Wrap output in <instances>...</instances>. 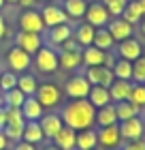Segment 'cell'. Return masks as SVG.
<instances>
[{
    "instance_id": "1",
    "label": "cell",
    "mask_w": 145,
    "mask_h": 150,
    "mask_svg": "<svg viewBox=\"0 0 145 150\" xmlns=\"http://www.w3.org/2000/svg\"><path fill=\"white\" fill-rule=\"evenodd\" d=\"M60 118L64 122V127H71L73 131L92 129L94 118H96V107L90 103L88 99H71L62 107Z\"/></svg>"
},
{
    "instance_id": "2",
    "label": "cell",
    "mask_w": 145,
    "mask_h": 150,
    "mask_svg": "<svg viewBox=\"0 0 145 150\" xmlns=\"http://www.w3.org/2000/svg\"><path fill=\"white\" fill-rule=\"evenodd\" d=\"M24 127H26V118L22 110H17V107H6V125H4V135L9 137V142H19L24 135Z\"/></svg>"
},
{
    "instance_id": "3",
    "label": "cell",
    "mask_w": 145,
    "mask_h": 150,
    "mask_svg": "<svg viewBox=\"0 0 145 150\" xmlns=\"http://www.w3.org/2000/svg\"><path fill=\"white\" fill-rule=\"evenodd\" d=\"M34 67H36V71H41V73H56L60 69L56 47H49V45L41 47V50L34 54Z\"/></svg>"
},
{
    "instance_id": "4",
    "label": "cell",
    "mask_w": 145,
    "mask_h": 150,
    "mask_svg": "<svg viewBox=\"0 0 145 150\" xmlns=\"http://www.w3.org/2000/svg\"><path fill=\"white\" fill-rule=\"evenodd\" d=\"M34 97H36V101L45 107V110H51V107H58V105H60V101H62V90H60L56 84L47 81V84H39L36 94H34Z\"/></svg>"
},
{
    "instance_id": "5",
    "label": "cell",
    "mask_w": 145,
    "mask_h": 150,
    "mask_svg": "<svg viewBox=\"0 0 145 150\" xmlns=\"http://www.w3.org/2000/svg\"><path fill=\"white\" fill-rule=\"evenodd\" d=\"M17 24H19V30L24 32H36V35H43L45 32V24H43V17L36 9H26L19 13L17 17Z\"/></svg>"
},
{
    "instance_id": "6",
    "label": "cell",
    "mask_w": 145,
    "mask_h": 150,
    "mask_svg": "<svg viewBox=\"0 0 145 150\" xmlns=\"http://www.w3.org/2000/svg\"><path fill=\"white\" fill-rule=\"evenodd\" d=\"M111 15H109V11L105 9V4L100 2V0H96V2H90L88 4V11H85V24L94 26V28H105V26L111 22Z\"/></svg>"
},
{
    "instance_id": "7",
    "label": "cell",
    "mask_w": 145,
    "mask_h": 150,
    "mask_svg": "<svg viewBox=\"0 0 145 150\" xmlns=\"http://www.w3.org/2000/svg\"><path fill=\"white\" fill-rule=\"evenodd\" d=\"M120 133H122V139L124 142H132V139H141L145 135V120L141 116H134V118H128L120 122Z\"/></svg>"
},
{
    "instance_id": "8",
    "label": "cell",
    "mask_w": 145,
    "mask_h": 150,
    "mask_svg": "<svg viewBox=\"0 0 145 150\" xmlns=\"http://www.w3.org/2000/svg\"><path fill=\"white\" fill-rule=\"evenodd\" d=\"M6 64L11 67V71H13V73H24V71H28V69H30V64H32V56H30V54H26L22 47L13 45L11 50L6 52Z\"/></svg>"
},
{
    "instance_id": "9",
    "label": "cell",
    "mask_w": 145,
    "mask_h": 150,
    "mask_svg": "<svg viewBox=\"0 0 145 150\" xmlns=\"http://www.w3.org/2000/svg\"><path fill=\"white\" fill-rule=\"evenodd\" d=\"M96 133H98V146H102L105 150H117L122 146V142H124L117 125L100 127V129H96Z\"/></svg>"
},
{
    "instance_id": "10",
    "label": "cell",
    "mask_w": 145,
    "mask_h": 150,
    "mask_svg": "<svg viewBox=\"0 0 145 150\" xmlns=\"http://www.w3.org/2000/svg\"><path fill=\"white\" fill-rule=\"evenodd\" d=\"M92 84L85 79V75H73L64 86V94L68 99H88Z\"/></svg>"
},
{
    "instance_id": "11",
    "label": "cell",
    "mask_w": 145,
    "mask_h": 150,
    "mask_svg": "<svg viewBox=\"0 0 145 150\" xmlns=\"http://www.w3.org/2000/svg\"><path fill=\"white\" fill-rule=\"evenodd\" d=\"M41 17H43V24H45V30L47 28H53V26H60V24H68L71 19H68V15L64 13V9H62V4H47L43 6V9L39 11Z\"/></svg>"
},
{
    "instance_id": "12",
    "label": "cell",
    "mask_w": 145,
    "mask_h": 150,
    "mask_svg": "<svg viewBox=\"0 0 145 150\" xmlns=\"http://www.w3.org/2000/svg\"><path fill=\"white\" fill-rule=\"evenodd\" d=\"M85 79L90 81L92 86H105L109 88L113 84V71H111V67H88L85 69Z\"/></svg>"
},
{
    "instance_id": "13",
    "label": "cell",
    "mask_w": 145,
    "mask_h": 150,
    "mask_svg": "<svg viewBox=\"0 0 145 150\" xmlns=\"http://www.w3.org/2000/svg\"><path fill=\"white\" fill-rule=\"evenodd\" d=\"M81 64L85 67H109V52H102L94 45H88L81 50Z\"/></svg>"
},
{
    "instance_id": "14",
    "label": "cell",
    "mask_w": 145,
    "mask_h": 150,
    "mask_svg": "<svg viewBox=\"0 0 145 150\" xmlns=\"http://www.w3.org/2000/svg\"><path fill=\"white\" fill-rule=\"evenodd\" d=\"M115 45H117V58H124V60H130V62H132V60H137L139 56H143V43L134 37L124 39Z\"/></svg>"
},
{
    "instance_id": "15",
    "label": "cell",
    "mask_w": 145,
    "mask_h": 150,
    "mask_svg": "<svg viewBox=\"0 0 145 150\" xmlns=\"http://www.w3.org/2000/svg\"><path fill=\"white\" fill-rule=\"evenodd\" d=\"M15 45L22 47L26 54L34 56V54L43 47V37L36 35V32H24V30H19L17 37H15Z\"/></svg>"
},
{
    "instance_id": "16",
    "label": "cell",
    "mask_w": 145,
    "mask_h": 150,
    "mask_svg": "<svg viewBox=\"0 0 145 150\" xmlns=\"http://www.w3.org/2000/svg\"><path fill=\"white\" fill-rule=\"evenodd\" d=\"M107 30L111 32L115 43H120V41H124V39H130L134 35V26L128 24L126 19H122V17H113L111 22L107 24Z\"/></svg>"
},
{
    "instance_id": "17",
    "label": "cell",
    "mask_w": 145,
    "mask_h": 150,
    "mask_svg": "<svg viewBox=\"0 0 145 150\" xmlns=\"http://www.w3.org/2000/svg\"><path fill=\"white\" fill-rule=\"evenodd\" d=\"M71 37H73L71 24H60V26H53V28H47V45L49 47H60Z\"/></svg>"
},
{
    "instance_id": "18",
    "label": "cell",
    "mask_w": 145,
    "mask_h": 150,
    "mask_svg": "<svg viewBox=\"0 0 145 150\" xmlns=\"http://www.w3.org/2000/svg\"><path fill=\"white\" fill-rule=\"evenodd\" d=\"M53 146H58L60 150H77V131H73L71 127H62L60 131L53 135Z\"/></svg>"
},
{
    "instance_id": "19",
    "label": "cell",
    "mask_w": 145,
    "mask_h": 150,
    "mask_svg": "<svg viewBox=\"0 0 145 150\" xmlns=\"http://www.w3.org/2000/svg\"><path fill=\"white\" fill-rule=\"evenodd\" d=\"M39 125H41V129H43V135H45V139H53V135H56L62 127H64V122H62V118H60V114H43V118L39 120Z\"/></svg>"
},
{
    "instance_id": "20",
    "label": "cell",
    "mask_w": 145,
    "mask_h": 150,
    "mask_svg": "<svg viewBox=\"0 0 145 150\" xmlns=\"http://www.w3.org/2000/svg\"><path fill=\"white\" fill-rule=\"evenodd\" d=\"M130 90H132V81H126V79H113V84L109 86V94H111L113 103L128 101Z\"/></svg>"
},
{
    "instance_id": "21",
    "label": "cell",
    "mask_w": 145,
    "mask_h": 150,
    "mask_svg": "<svg viewBox=\"0 0 145 150\" xmlns=\"http://www.w3.org/2000/svg\"><path fill=\"white\" fill-rule=\"evenodd\" d=\"M77 150H94L98 146V133L96 129H83V131H77Z\"/></svg>"
},
{
    "instance_id": "22",
    "label": "cell",
    "mask_w": 145,
    "mask_h": 150,
    "mask_svg": "<svg viewBox=\"0 0 145 150\" xmlns=\"http://www.w3.org/2000/svg\"><path fill=\"white\" fill-rule=\"evenodd\" d=\"M94 125L100 127H111V125H117V114H115V105L109 103L105 107H98L96 110V118H94Z\"/></svg>"
},
{
    "instance_id": "23",
    "label": "cell",
    "mask_w": 145,
    "mask_h": 150,
    "mask_svg": "<svg viewBox=\"0 0 145 150\" xmlns=\"http://www.w3.org/2000/svg\"><path fill=\"white\" fill-rule=\"evenodd\" d=\"M22 114L26 120H41L45 114V107L36 101V97H26L24 105H22Z\"/></svg>"
},
{
    "instance_id": "24",
    "label": "cell",
    "mask_w": 145,
    "mask_h": 150,
    "mask_svg": "<svg viewBox=\"0 0 145 150\" xmlns=\"http://www.w3.org/2000/svg\"><path fill=\"white\" fill-rule=\"evenodd\" d=\"M94 32H96L94 26H90V24L83 22V24H79L77 28H73V39L77 41V43L81 45V50H83V47L94 43Z\"/></svg>"
},
{
    "instance_id": "25",
    "label": "cell",
    "mask_w": 145,
    "mask_h": 150,
    "mask_svg": "<svg viewBox=\"0 0 145 150\" xmlns=\"http://www.w3.org/2000/svg\"><path fill=\"white\" fill-rule=\"evenodd\" d=\"M22 139L28 142V144H41V142H45V135H43V129H41L39 120H26Z\"/></svg>"
},
{
    "instance_id": "26",
    "label": "cell",
    "mask_w": 145,
    "mask_h": 150,
    "mask_svg": "<svg viewBox=\"0 0 145 150\" xmlns=\"http://www.w3.org/2000/svg\"><path fill=\"white\" fill-rule=\"evenodd\" d=\"M88 101L96 107V110L113 103L111 94H109V88H105V86H92V88H90V94H88Z\"/></svg>"
},
{
    "instance_id": "27",
    "label": "cell",
    "mask_w": 145,
    "mask_h": 150,
    "mask_svg": "<svg viewBox=\"0 0 145 150\" xmlns=\"http://www.w3.org/2000/svg\"><path fill=\"white\" fill-rule=\"evenodd\" d=\"M62 9L68 15V19H81L85 17V11H88V2L85 0H64L62 2Z\"/></svg>"
},
{
    "instance_id": "28",
    "label": "cell",
    "mask_w": 145,
    "mask_h": 150,
    "mask_svg": "<svg viewBox=\"0 0 145 150\" xmlns=\"http://www.w3.org/2000/svg\"><path fill=\"white\" fill-rule=\"evenodd\" d=\"M58 62L66 71L79 69L81 67V50L79 52H58Z\"/></svg>"
},
{
    "instance_id": "29",
    "label": "cell",
    "mask_w": 145,
    "mask_h": 150,
    "mask_svg": "<svg viewBox=\"0 0 145 150\" xmlns=\"http://www.w3.org/2000/svg\"><path fill=\"white\" fill-rule=\"evenodd\" d=\"M92 45L98 47V50H102V52H109V50H113V47H115V41L111 37V32L107 30V26H105V28H96V32H94V43Z\"/></svg>"
},
{
    "instance_id": "30",
    "label": "cell",
    "mask_w": 145,
    "mask_h": 150,
    "mask_svg": "<svg viewBox=\"0 0 145 150\" xmlns=\"http://www.w3.org/2000/svg\"><path fill=\"white\" fill-rule=\"evenodd\" d=\"M111 71H113V77H115V79L132 81V62H130V60L117 58L115 62L111 64Z\"/></svg>"
},
{
    "instance_id": "31",
    "label": "cell",
    "mask_w": 145,
    "mask_h": 150,
    "mask_svg": "<svg viewBox=\"0 0 145 150\" xmlns=\"http://www.w3.org/2000/svg\"><path fill=\"white\" fill-rule=\"evenodd\" d=\"M115 105V114H117V122H124L128 118H134V116H141V110L137 105H132L130 101H120Z\"/></svg>"
},
{
    "instance_id": "32",
    "label": "cell",
    "mask_w": 145,
    "mask_h": 150,
    "mask_svg": "<svg viewBox=\"0 0 145 150\" xmlns=\"http://www.w3.org/2000/svg\"><path fill=\"white\" fill-rule=\"evenodd\" d=\"M145 15H143V11H141V6H139V2H128L126 4V9H124V13H122V19H126L128 24H141V19H143Z\"/></svg>"
},
{
    "instance_id": "33",
    "label": "cell",
    "mask_w": 145,
    "mask_h": 150,
    "mask_svg": "<svg viewBox=\"0 0 145 150\" xmlns=\"http://www.w3.org/2000/svg\"><path fill=\"white\" fill-rule=\"evenodd\" d=\"M17 88L26 97H34V94H36V88H39L36 77H34V75H19L17 77Z\"/></svg>"
},
{
    "instance_id": "34",
    "label": "cell",
    "mask_w": 145,
    "mask_h": 150,
    "mask_svg": "<svg viewBox=\"0 0 145 150\" xmlns=\"http://www.w3.org/2000/svg\"><path fill=\"white\" fill-rule=\"evenodd\" d=\"M24 101H26V94L19 88H13V90L4 92V107H17V110H22Z\"/></svg>"
},
{
    "instance_id": "35",
    "label": "cell",
    "mask_w": 145,
    "mask_h": 150,
    "mask_svg": "<svg viewBox=\"0 0 145 150\" xmlns=\"http://www.w3.org/2000/svg\"><path fill=\"white\" fill-rule=\"evenodd\" d=\"M128 101L132 105H137L139 110H145V84H132Z\"/></svg>"
},
{
    "instance_id": "36",
    "label": "cell",
    "mask_w": 145,
    "mask_h": 150,
    "mask_svg": "<svg viewBox=\"0 0 145 150\" xmlns=\"http://www.w3.org/2000/svg\"><path fill=\"white\" fill-rule=\"evenodd\" d=\"M132 84H145V54L132 60Z\"/></svg>"
},
{
    "instance_id": "37",
    "label": "cell",
    "mask_w": 145,
    "mask_h": 150,
    "mask_svg": "<svg viewBox=\"0 0 145 150\" xmlns=\"http://www.w3.org/2000/svg\"><path fill=\"white\" fill-rule=\"evenodd\" d=\"M102 4H105V9L109 11V15L111 17H122L124 9H126L128 0H100Z\"/></svg>"
},
{
    "instance_id": "38",
    "label": "cell",
    "mask_w": 145,
    "mask_h": 150,
    "mask_svg": "<svg viewBox=\"0 0 145 150\" xmlns=\"http://www.w3.org/2000/svg\"><path fill=\"white\" fill-rule=\"evenodd\" d=\"M13 88H17V75L13 71H2V75H0V90L9 92Z\"/></svg>"
},
{
    "instance_id": "39",
    "label": "cell",
    "mask_w": 145,
    "mask_h": 150,
    "mask_svg": "<svg viewBox=\"0 0 145 150\" xmlns=\"http://www.w3.org/2000/svg\"><path fill=\"white\" fill-rule=\"evenodd\" d=\"M79 50H81V45H79L73 37L68 39V41H64V43L60 45V52H79Z\"/></svg>"
},
{
    "instance_id": "40",
    "label": "cell",
    "mask_w": 145,
    "mask_h": 150,
    "mask_svg": "<svg viewBox=\"0 0 145 150\" xmlns=\"http://www.w3.org/2000/svg\"><path fill=\"white\" fill-rule=\"evenodd\" d=\"M122 150H145V139H132V142H126L122 146Z\"/></svg>"
},
{
    "instance_id": "41",
    "label": "cell",
    "mask_w": 145,
    "mask_h": 150,
    "mask_svg": "<svg viewBox=\"0 0 145 150\" xmlns=\"http://www.w3.org/2000/svg\"><path fill=\"white\" fill-rule=\"evenodd\" d=\"M11 150H36V146H34V144H28V142H24V139H19V142L13 144Z\"/></svg>"
},
{
    "instance_id": "42",
    "label": "cell",
    "mask_w": 145,
    "mask_h": 150,
    "mask_svg": "<svg viewBox=\"0 0 145 150\" xmlns=\"http://www.w3.org/2000/svg\"><path fill=\"white\" fill-rule=\"evenodd\" d=\"M17 4L26 11V9H34V6H36V0H17Z\"/></svg>"
},
{
    "instance_id": "43",
    "label": "cell",
    "mask_w": 145,
    "mask_h": 150,
    "mask_svg": "<svg viewBox=\"0 0 145 150\" xmlns=\"http://www.w3.org/2000/svg\"><path fill=\"white\" fill-rule=\"evenodd\" d=\"M4 125H6V107L0 105V131L4 129Z\"/></svg>"
},
{
    "instance_id": "44",
    "label": "cell",
    "mask_w": 145,
    "mask_h": 150,
    "mask_svg": "<svg viewBox=\"0 0 145 150\" xmlns=\"http://www.w3.org/2000/svg\"><path fill=\"white\" fill-rule=\"evenodd\" d=\"M9 144H11L9 137L4 135V131H0V150H6V148H9Z\"/></svg>"
},
{
    "instance_id": "45",
    "label": "cell",
    "mask_w": 145,
    "mask_h": 150,
    "mask_svg": "<svg viewBox=\"0 0 145 150\" xmlns=\"http://www.w3.org/2000/svg\"><path fill=\"white\" fill-rule=\"evenodd\" d=\"M6 37V22H4V17L0 15V41H2Z\"/></svg>"
},
{
    "instance_id": "46",
    "label": "cell",
    "mask_w": 145,
    "mask_h": 150,
    "mask_svg": "<svg viewBox=\"0 0 145 150\" xmlns=\"http://www.w3.org/2000/svg\"><path fill=\"white\" fill-rule=\"evenodd\" d=\"M139 2V6H141V11H143V15H145V0H137Z\"/></svg>"
},
{
    "instance_id": "47",
    "label": "cell",
    "mask_w": 145,
    "mask_h": 150,
    "mask_svg": "<svg viewBox=\"0 0 145 150\" xmlns=\"http://www.w3.org/2000/svg\"><path fill=\"white\" fill-rule=\"evenodd\" d=\"M141 32H143V37H145V17L141 19Z\"/></svg>"
},
{
    "instance_id": "48",
    "label": "cell",
    "mask_w": 145,
    "mask_h": 150,
    "mask_svg": "<svg viewBox=\"0 0 145 150\" xmlns=\"http://www.w3.org/2000/svg\"><path fill=\"white\" fill-rule=\"evenodd\" d=\"M0 105H4V92L0 90Z\"/></svg>"
},
{
    "instance_id": "49",
    "label": "cell",
    "mask_w": 145,
    "mask_h": 150,
    "mask_svg": "<svg viewBox=\"0 0 145 150\" xmlns=\"http://www.w3.org/2000/svg\"><path fill=\"white\" fill-rule=\"evenodd\" d=\"M45 150H60V148H58V146H47Z\"/></svg>"
},
{
    "instance_id": "50",
    "label": "cell",
    "mask_w": 145,
    "mask_h": 150,
    "mask_svg": "<svg viewBox=\"0 0 145 150\" xmlns=\"http://www.w3.org/2000/svg\"><path fill=\"white\" fill-rule=\"evenodd\" d=\"M4 2H9V4H17V0H4Z\"/></svg>"
},
{
    "instance_id": "51",
    "label": "cell",
    "mask_w": 145,
    "mask_h": 150,
    "mask_svg": "<svg viewBox=\"0 0 145 150\" xmlns=\"http://www.w3.org/2000/svg\"><path fill=\"white\" fill-rule=\"evenodd\" d=\"M2 6H4V0H0V9H2Z\"/></svg>"
},
{
    "instance_id": "52",
    "label": "cell",
    "mask_w": 145,
    "mask_h": 150,
    "mask_svg": "<svg viewBox=\"0 0 145 150\" xmlns=\"http://www.w3.org/2000/svg\"><path fill=\"white\" fill-rule=\"evenodd\" d=\"M36 2H47V0H36Z\"/></svg>"
},
{
    "instance_id": "53",
    "label": "cell",
    "mask_w": 145,
    "mask_h": 150,
    "mask_svg": "<svg viewBox=\"0 0 145 150\" xmlns=\"http://www.w3.org/2000/svg\"><path fill=\"white\" fill-rule=\"evenodd\" d=\"M128 2H134V0H128Z\"/></svg>"
},
{
    "instance_id": "54",
    "label": "cell",
    "mask_w": 145,
    "mask_h": 150,
    "mask_svg": "<svg viewBox=\"0 0 145 150\" xmlns=\"http://www.w3.org/2000/svg\"><path fill=\"white\" fill-rule=\"evenodd\" d=\"M0 75H2V71H0Z\"/></svg>"
},
{
    "instance_id": "55",
    "label": "cell",
    "mask_w": 145,
    "mask_h": 150,
    "mask_svg": "<svg viewBox=\"0 0 145 150\" xmlns=\"http://www.w3.org/2000/svg\"><path fill=\"white\" fill-rule=\"evenodd\" d=\"M6 150H11V148H6Z\"/></svg>"
},
{
    "instance_id": "56",
    "label": "cell",
    "mask_w": 145,
    "mask_h": 150,
    "mask_svg": "<svg viewBox=\"0 0 145 150\" xmlns=\"http://www.w3.org/2000/svg\"><path fill=\"white\" fill-rule=\"evenodd\" d=\"M143 120H145V118H143Z\"/></svg>"
}]
</instances>
